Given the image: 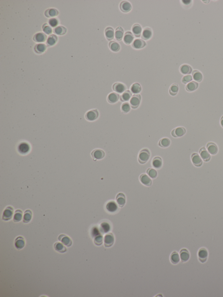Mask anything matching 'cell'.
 Instances as JSON below:
<instances>
[{"mask_svg": "<svg viewBox=\"0 0 223 297\" xmlns=\"http://www.w3.org/2000/svg\"><path fill=\"white\" fill-rule=\"evenodd\" d=\"M150 151L147 149H144L141 150L138 156V161L140 164H145L150 159Z\"/></svg>", "mask_w": 223, "mask_h": 297, "instance_id": "6da1fadb", "label": "cell"}, {"mask_svg": "<svg viewBox=\"0 0 223 297\" xmlns=\"http://www.w3.org/2000/svg\"><path fill=\"white\" fill-rule=\"evenodd\" d=\"M99 116V112L97 109L89 110L86 112L85 117L87 121H94L97 120Z\"/></svg>", "mask_w": 223, "mask_h": 297, "instance_id": "7a4b0ae2", "label": "cell"}, {"mask_svg": "<svg viewBox=\"0 0 223 297\" xmlns=\"http://www.w3.org/2000/svg\"><path fill=\"white\" fill-rule=\"evenodd\" d=\"M31 150V146L28 143L22 142L20 143L18 146V151L21 155H26Z\"/></svg>", "mask_w": 223, "mask_h": 297, "instance_id": "3957f363", "label": "cell"}, {"mask_svg": "<svg viewBox=\"0 0 223 297\" xmlns=\"http://www.w3.org/2000/svg\"><path fill=\"white\" fill-rule=\"evenodd\" d=\"M141 97L140 95L135 94L132 96L130 99V105L131 107L133 109L137 108L140 106V103Z\"/></svg>", "mask_w": 223, "mask_h": 297, "instance_id": "277c9868", "label": "cell"}, {"mask_svg": "<svg viewBox=\"0 0 223 297\" xmlns=\"http://www.w3.org/2000/svg\"><path fill=\"white\" fill-rule=\"evenodd\" d=\"M14 213V209L11 206H9L6 208L3 212L2 219L5 221H8L12 218Z\"/></svg>", "mask_w": 223, "mask_h": 297, "instance_id": "5b68a950", "label": "cell"}, {"mask_svg": "<svg viewBox=\"0 0 223 297\" xmlns=\"http://www.w3.org/2000/svg\"><path fill=\"white\" fill-rule=\"evenodd\" d=\"M91 155L94 160L95 161L103 158L105 157V153L102 149H96L92 151Z\"/></svg>", "mask_w": 223, "mask_h": 297, "instance_id": "8992f818", "label": "cell"}, {"mask_svg": "<svg viewBox=\"0 0 223 297\" xmlns=\"http://www.w3.org/2000/svg\"><path fill=\"white\" fill-rule=\"evenodd\" d=\"M112 89L116 93H122L126 91V87L122 83H116L112 85Z\"/></svg>", "mask_w": 223, "mask_h": 297, "instance_id": "52a82bcc", "label": "cell"}, {"mask_svg": "<svg viewBox=\"0 0 223 297\" xmlns=\"http://www.w3.org/2000/svg\"><path fill=\"white\" fill-rule=\"evenodd\" d=\"M120 9L122 12L128 13L131 10L132 6L129 1H124L120 3Z\"/></svg>", "mask_w": 223, "mask_h": 297, "instance_id": "ba28073f", "label": "cell"}, {"mask_svg": "<svg viewBox=\"0 0 223 297\" xmlns=\"http://www.w3.org/2000/svg\"><path fill=\"white\" fill-rule=\"evenodd\" d=\"M191 160L193 163L197 167L202 166L203 161L201 156L196 153H194L191 155Z\"/></svg>", "mask_w": 223, "mask_h": 297, "instance_id": "9c48e42d", "label": "cell"}, {"mask_svg": "<svg viewBox=\"0 0 223 297\" xmlns=\"http://www.w3.org/2000/svg\"><path fill=\"white\" fill-rule=\"evenodd\" d=\"M186 132V130L184 127H179L173 130L171 135L174 137H180L183 136Z\"/></svg>", "mask_w": 223, "mask_h": 297, "instance_id": "30bf717a", "label": "cell"}, {"mask_svg": "<svg viewBox=\"0 0 223 297\" xmlns=\"http://www.w3.org/2000/svg\"><path fill=\"white\" fill-rule=\"evenodd\" d=\"M199 261L201 263H204L207 260L208 252L204 248H202L199 250L198 253Z\"/></svg>", "mask_w": 223, "mask_h": 297, "instance_id": "8fae6325", "label": "cell"}, {"mask_svg": "<svg viewBox=\"0 0 223 297\" xmlns=\"http://www.w3.org/2000/svg\"><path fill=\"white\" fill-rule=\"evenodd\" d=\"M132 47L135 49H140L144 48L146 46L145 41L141 39H136L133 41L132 44Z\"/></svg>", "mask_w": 223, "mask_h": 297, "instance_id": "7c38bea8", "label": "cell"}, {"mask_svg": "<svg viewBox=\"0 0 223 297\" xmlns=\"http://www.w3.org/2000/svg\"><path fill=\"white\" fill-rule=\"evenodd\" d=\"M104 245L106 247H110L114 243V238L113 234L112 233H108L104 237Z\"/></svg>", "mask_w": 223, "mask_h": 297, "instance_id": "4fadbf2b", "label": "cell"}, {"mask_svg": "<svg viewBox=\"0 0 223 297\" xmlns=\"http://www.w3.org/2000/svg\"><path fill=\"white\" fill-rule=\"evenodd\" d=\"M199 153L201 158L205 162H208L210 160L211 158L210 154L208 151L206 150L204 147H202L200 149Z\"/></svg>", "mask_w": 223, "mask_h": 297, "instance_id": "5bb4252c", "label": "cell"}, {"mask_svg": "<svg viewBox=\"0 0 223 297\" xmlns=\"http://www.w3.org/2000/svg\"><path fill=\"white\" fill-rule=\"evenodd\" d=\"M153 35V31L150 27H146L144 29L142 33V38L144 40H149Z\"/></svg>", "mask_w": 223, "mask_h": 297, "instance_id": "9a60e30c", "label": "cell"}, {"mask_svg": "<svg viewBox=\"0 0 223 297\" xmlns=\"http://www.w3.org/2000/svg\"><path fill=\"white\" fill-rule=\"evenodd\" d=\"M132 31L133 33V35H134L136 38L140 37L142 32V28L139 24H135L132 26Z\"/></svg>", "mask_w": 223, "mask_h": 297, "instance_id": "2e32d148", "label": "cell"}, {"mask_svg": "<svg viewBox=\"0 0 223 297\" xmlns=\"http://www.w3.org/2000/svg\"><path fill=\"white\" fill-rule=\"evenodd\" d=\"M134 38L133 34L130 31L126 32L123 37V42L126 44H130L132 42Z\"/></svg>", "mask_w": 223, "mask_h": 297, "instance_id": "e0dca14e", "label": "cell"}, {"mask_svg": "<svg viewBox=\"0 0 223 297\" xmlns=\"http://www.w3.org/2000/svg\"><path fill=\"white\" fill-rule=\"evenodd\" d=\"M140 180L142 184L146 186H151L152 185V180L146 174H142L141 175L140 177Z\"/></svg>", "mask_w": 223, "mask_h": 297, "instance_id": "ac0fdd59", "label": "cell"}, {"mask_svg": "<svg viewBox=\"0 0 223 297\" xmlns=\"http://www.w3.org/2000/svg\"><path fill=\"white\" fill-rule=\"evenodd\" d=\"M206 148L207 151L210 154L214 155L218 153V147L214 143L212 142L208 143L206 145Z\"/></svg>", "mask_w": 223, "mask_h": 297, "instance_id": "d6986e66", "label": "cell"}, {"mask_svg": "<svg viewBox=\"0 0 223 297\" xmlns=\"http://www.w3.org/2000/svg\"><path fill=\"white\" fill-rule=\"evenodd\" d=\"M58 239L63 244L67 247H70L72 244V241L70 238L68 236L64 234H61L58 237Z\"/></svg>", "mask_w": 223, "mask_h": 297, "instance_id": "ffe728a7", "label": "cell"}, {"mask_svg": "<svg viewBox=\"0 0 223 297\" xmlns=\"http://www.w3.org/2000/svg\"><path fill=\"white\" fill-rule=\"evenodd\" d=\"M105 34L106 38L108 41L112 40L115 36L114 29L112 27H108L105 29Z\"/></svg>", "mask_w": 223, "mask_h": 297, "instance_id": "44dd1931", "label": "cell"}, {"mask_svg": "<svg viewBox=\"0 0 223 297\" xmlns=\"http://www.w3.org/2000/svg\"><path fill=\"white\" fill-rule=\"evenodd\" d=\"M120 95L116 93H111L107 97V101L109 103L114 104L118 101Z\"/></svg>", "mask_w": 223, "mask_h": 297, "instance_id": "7402d4cb", "label": "cell"}, {"mask_svg": "<svg viewBox=\"0 0 223 297\" xmlns=\"http://www.w3.org/2000/svg\"><path fill=\"white\" fill-rule=\"evenodd\" d=\"M116 201L118 206L120 207H123L126 203V197L125 195L122 193L118 194L116 197Z\"/></svg>", "mask_w": 223, "mask_h": 297, "instance_id": "603a6c76", "label": "cell"}, {"mask_svg": "<svg viewBox=\"0 0 223 297\" xmlns=\"http://www.w3.org/2000/svg\"><path fill=\"white\" fill-rule=\"evenodd\" d=\"M15 246L18 250H21L24 247L25 245V241L23 237H19L16 238L15 241Z\"/></svg>", "mask_w": 223, "mask_h": 297, "instance_id": "cb8c5ba5", "label": "cell"}, {"mask_svg": "<svg viewBox=\"0 0 223 297\" xmlns=\"http://www.w3.org/2000/svg\"><path fill=\"white\" fill-rule=\"evenodd\" d=\"M124 36V30L120 26L117 27L116 29L115 32V37L116 40L120 41L122 40Z\"/></svg>", "mask_w": 223, "mask_h": 297, "instance_id": "d4e9b609", "label": "cell"}, {"mask_svg": "<svg viewBox=\"0 0 223 297\" xmlns=\"http://www.w3.org/2000/svg\"><path fill=\"white\" fill-rule=\"evenodd\" d=\"M180 257L182 262H187L190 258V254L187 249H183L180 251Z\"/></svg>", "mask_w": 223, "mask_h": 297, "instance_id": "484cf974", "label": "cell"}, {"mask_svg": "<svg viewBox=\"0 0 223 297\" xmlns=\"http://www.w3.org/2000/svg\"><path fill=\"white\" fill-rule=\"evenodd\" d=\"M132 93L130 90H126L121 95L120 100L122 102H127L131 98Z\"/></svg>", "mask_w": 223, "mask_h": 297, "instance_id": "4316f807", "label": "cell"}, {"mask_svg": "<svg viewBox=\"0 0 223 297\" xmlns=\"http://www.w3.org/2000/svg\"><path fill=\"white\" fill-rule=\"evenodd\" d=\"M180 70L182 74L183 75H188L192 73V68L189 65L184 64L181 66Z\"/></svg>", "mask_w": 223, "mask_h": 297, "instance_id": "83f0119b", "label": "cell"}, {"mask_svg": "<svg viewBox=\"0 0 223 297\" xmlns=\"http://www.w3.org/2000/svg\"><path fill=\"white\" fill-rule=\"evenodd\" d=\"M152 164L153 167H154L155 168L157 169L160 168L163 165L162 159L160 157H155L153 159V160H152Z\"/></svg>", "mask_w": 223, "mask_h": 297, "instance_id": "f1b7e54d", "label": "cell"}, {"mask_svg": "<svg viewBox=\"0 0 223 297\" xmlns=\"http://www.w3.org/2000/svg\"><path fill=\"white\" fill-rule=\"evenodd\" d=\"M198 87V83L196 81H191L188 83L186 86V89L188 92H193L196 90Z\"/></svg>", "mask_w": 223, "mask_h": 297, "instance_id": "f546056e", "label": "cell"}, {"mask_svg": "<svg viewBox=\"0 0 223 297\" xmlns=\"http://www.w3.org/2000/svg\"><path fill=\"white\" fill-rule=\"evenodd\" d=\"M109 46L110 50L113 52H118L120 49V44L114 41H110L109 43Z\"/></svg>", "mask_w": 223, "mask_h": 297, "instance_id": "4dcf8cb0", "label": "cell"}, {"mask_svg": "<svg viewBox=\"0 0 223 297\" xmlns=\"http://www.w3.org/2000/svg\"><path fill=\"white\" fill-rule=\"evenodd\" d=\"M131 91L132 93L135 94H138L140 93L142 90V87L139 83H133L131 86Z\"/></svg>", "mask_w": 223, "mask_h": 297, "instance_id": "1f68e13d", "label": "cell"}, {"mask_svg": "<svg viewBox=\"0 0 223 297\" xmlns=\"http://www.w3.org/2000/svg\"><path fill=\"white\" fill-rule=\"evenodd\" d=\"M106 208L108 211L111 213H114L116 212L118 209V206L116 204L114 201H110L107 204Z\"/></svg>", "mask_w": 223, "mask_h": 297, "instance_id": "d6a6232c", "label": "cell"}, {"mask_svg": "<svg viewBox=\"0 0 223 297\" xmlns=\"http://www.w3.org/2000/svg\"><path fill=\"white\" fill-rule=\"evenodd\" d=\"M46 39V36L43 33H38L36 34L34 37L33 39L35 42H44Z\"/></svg>", "mask_w": 223, "mask_h": 297, "instance_id": "836d02e7", "label": "cell"}, {"mask_svg": "<svg viewBox=\"0 0 223 297\" xmlns=\"http://www.w3.org/2000/svg\"><path fill=\"white\" fill-rule=\"evenodd\" d=\"M192 77L195 81L200 83L203 79L202 73L199 71L194 70L192 72Z\"/></svg>", "mask_w": 223, "mask_h": 297, "instance_id": "e575fe53", "label": "cell"}, {"mask_svg": "<svg viewBox=\"0 0 223 297\" xmlns=\"http://www.w3.org/2000/svg\"><path fill=\"white\" fill-rule=\"evenodd\" d=\"M180 260V256L177 252L174 251L172 253L170 256V261L173 264H177L179 263Z\"/></svg>", "mask_w": 223, "mask_h": 297, "instance_id": "d590c367", "label": "cell"}, {"mask_svg": "<svg viewBox=\"0 0 223 297\" xmlns=\"http://www.w3.org/2000/svg\"><path fill=\"white\" fill-rule=\"evenodd\" d=\"M179 86L177 84L174 83L172 85L169 89V93L172 96H175L179 91Z\"/></svg>", "mask_w": 223, "mask_h": 297, "instance_id": "8d00e7d4", "label": "cell"}, {"mask_svg": "<svg viewBox=\"0 0 223 297\" xmlns=\"http://www.w3.org/2000/svg\"><path fill=\"white\" fill-rule=\"evenodd\" d=\"M32 218V212L29 210H27L24 212V215L23 221L24 223H28L30 221Z\"/></svg>", "mask_w": 223, "mask_h": 297, "instance_id": "74e56055", "label": "cell"}, {"mask_svg": "<svg viewBox=\"0 0 223 297\" xmlns=\"http://www.w3.org/2000/svg\"><path fill=\"white\" fill-rule=\"evenodd\" d=\"M22 215H23V213L21 210H16L15 211L14 218H13V220L14 222L15 223L20 222L22 219Z\"/></svg>", "mask_w": 223, "mask_h": 297, "instance_id": "f35d334b", "label": "cell"}, {"mask_svg": "<svg viewBox=\"0 0 223 297\" xmlns=\"http://www.w3.org/2000/svg\"><path fill=\"white\" fill-rule=\"evenodd\" d=\"M54 248L55 250L60 253H63L66 251L67 249L66 247L64 246L61 243L57 242L54 244Z\"/></svg>", "mask_w": 223, "mask_h": 297, "instance_id": "ab89813d", "label": "cell"}, {"mask_svg": "<svg viewBox=\"0 0 223 297\" xmlns=\"http://www.w3.org/2000/svg\"><path fill=\"white\" fill-rule=\"evenodd\" d=\"M170 144V141L168 138H164L161 139L159 143V145L161 147L166 148L168 147Z\"/></svg>", "mask_w": 223, "mask_h": 297, "instance_id": "60d3db41", "label": "cell"}, {"mask_svg": "<svg viewBox=\"0 0 223 297\" xmlns=\"http://www.w3.org/2000/svg\"><path fill=\"white\" fill-rule=\"evenodd\" d=\"M46 49V46L44 44H38L34 47V50L38 53H42Z\"/></svg>", "mask_w": 223, "mask_h": 297, "instance_id": "b9f144b4", "label": "cell"}, {"mask_svg": "<svg viewBox=\"0 0 223 297\" xmlns=\"http://www.w3.org/2000/svg\"><path fill=\"white\" fill-rule=\"evenodd\" d=\"M121 109L122 113H125V114L128 113L131 110L130 105L128 102H125L122 103Z\"/></svg>", "mask_w": 223, "mask_h": 297, "instance_id": "7bdbcfd3", "label": "cell"}, {"mask_svg": "<svg viewBox=\"0 0 223 297\" xmlns=\"http://www.w3.org/2000/svg\"><path fill=\"white\" fill-rule=\"evenodd\" d=\"M58 12L56 9H49L45 12V15L47 17H54L58 15Z\"/></svg>", "mask_w": 223, "mask_h": 297, "instance_id": "ee69618b", "label": "cell"}, {"mask_svg": "<svg viewBox=\"0 0 223 297\" xmlns=\"http://www.w3.org/2000/svg\"><path fill=\"white\" fill-rule=\"evenodd\" d=\"M57 41V37L55 35H51L48 37L47 41V44L48 46H53L56 42Z\"/></svg>", "mask_w": 223, "mask_h": 297, "instance_id": "f6af8a7d", "label": "cell"}, {"mask_svg": "<svg viewBox=\"0 0 223 297\" xmlns=\"http://www.w3.org/2000/svg\"><path fill=\"white\" fill-rule=\"evenodd\" d=\"M66 31V29L63 26H58L55 29V33L58 35H62V34H65Z\"/></svg>", "mask_w": 223, "mask_h": 297, "instance_id": "bcb514c9", "label": "cell"}, {"mask_svg": "<svg viewBox=\"0 0 223 297\" xmlns=\"http://www.w3.org/2000/svg\"><path fill=\"white\" fill-rule=\"evenodd\" d=\"M146 173L148 174V176L152 179H155L157 177V171L154 169L151 168L147 169Z\"/></svg>", "mask_w": 223, "mask_h": 297, "instance_id": "7dc6e473", "label": "cell"}, {"mask_svg": "<svg viewBox=\"0 0 223 297\" xmlns=\"http://www.w3.org/2000/svg\"><path fill=\"white\" fill-rule=\"evenodd\" d=\"M110 229V226L107 223H103L101 224L100 230H101V232H103L104 233H107L108 232H109Z\"/></svg>", "mask_w": 223, "mask_h": 297, "instance_id": "c3c4849f", "label": "cell"}, {"mask_svg": "<svg viewBox=\"0 0 223 297\" xmlns=\"http://www.w3.org/2000/svg\"><path fill=\"white\" fill-rule=\"evenodd\" d=\"M193 80V77L192 75H184L182 79V83H183L186 84L187 83H190L191 81Z\"/></svg>", "mask_w": 223, "mask_h": 297, "instance_id": "681fc988", "label": "cell"}, {"mask_svg": "<svg viewBox=\"0 0 223 297\" xmlns=\"http://www.w3.org/2000/svg\"><path fill=\"white\" fill-rule=\"evenodd\" d=\"M103 237L101 235H97L94 239V243L96 245L100 246L103 243Z\"/></svg>", "mask_w": 223, "mask_h": 297, "instance_id": "f907efd6", "label": "cell"}, {"mask_svg": "<svg viewBox=\"0 0 223 297\" xmlns=\"http://www.w3.org/2000/svg\"><path fill=\"white\" fill-rule=\"evenodd\" d=\"M48 22L49 24L52 27H56L58 24V21L56 19H50Z\"/></svg>", "mask_w": 223, "mask_h": 297, "instance_id": "816d5d0a", "label": "cell"}, {"mask_svg": "<svg viewBox=\"0 0 223 297\" xmlns=\"http://www.w3.org/2000/svg\"><path fill=\"white\" fill-rule=\"evenodd\" d=\"M43 29L44 32L46 33L47 34H49L52 33V28L49 26H48L47 24H46V26H44V25L43 27Z\"/></svg>", "mask_w": 223, "mask_h": 297, "instance_id": "f5cc1de1", "label": "cell"}, {"mask_svg": "<svg viewBox=\"0 0 223 297\" xmlns=\"http://www.w3.org/2000/svg\"><path fill=\"white\" fill-rule=\"evenodd\" d=\"M182 2L184 5H189L191 2V1H190V0H183V1H182Z\"/></svg>", "mask_w": 223, "mask_h": 297, "instance_id": "db71d44e", "label": "cell"}, {"mask_svg": "<svg viewBox=\"0 0 223 297\" xmlns=\"http://www.w3.org/2000/svg\"><path fill=\"white\" fill-rule=\"evenodd\" d=\"M220 125H221V126L223 127V116H222L220 119Z\"/></svg>", "mask_w": 223, "mask_h": 297, "instance_id": "11a10c76", "label": "cell"}]
</instances>
